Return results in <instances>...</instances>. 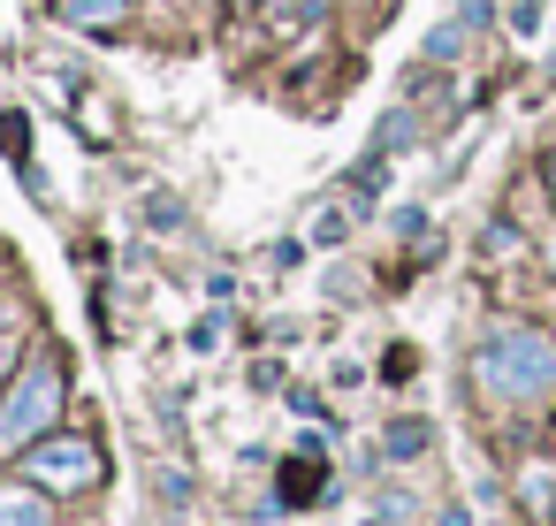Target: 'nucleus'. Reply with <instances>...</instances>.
Segmentation results:
<instances>
[{"instance_id": "nucleus-11", "label": "nucleus", "mask_w": 556, "mask_h": 526, "mask_svg": "<svg viewBox=\"0 0 556 526\" xmlns=\"http://www.w3.org/2000/svg\"><path fill=\"white\" fill-rule=\"evenodd\" d=\"M229 9H252V0H229Z\"/></svg>"}, {"instance_id": "nucleus-1", "label": "nucleus", "mask_w": 556, "mask_h": 526, "mask_svg": "<svg viewBox=\"0 0 556 526\" xmlns=\"http://www.w3.org/2000/svg\"><path fill=\"white\" fill-rule=\"evenodd\" d=\"M472 374H480V389H488V397L533 404V397H548V389H556V343H548V328L503 321V328H488V336H480Z\"/></svg>"}, {"instance_id": "nucleus-5", "label": "nucleus", "mask_w": 556, "mask_h": 526, "mask_svg": "<svg viewBox=\"0 0 556 526\" xmlns=\"http://www.w3.org/2000/svg\"><path fill=\"white\" fill-rule=\"evenodd\" d=\"M123 9H130V0H62V16L77 32H108V24H123Z\"/></svg>"}, {"instance_id": "nucleus-2", "label": "nucleus", "mask_w": 556, "mask_h": 526, "mask_svg": "<svg viewBox=\"0 0 556 526\" xmlns=\"http://www.w3.org/2000/svg\"><path fill=\"white\" fill-rule=\"evenodd\" d=\"M62 412V366L54 359H31L9 389V404H0V450H31Z\"/></svg>"}, {"instance_id": "nucleus-7", "label": "nucleus", "mask_w": 556, "mask_h": 526, "mask_svg": "<svg viewBox=\"0 0 556 526\" xmlns=\"http://www.w3.org/2000/svg\"><path fill=\"white\" fill-rule=\"evenodd\" d=\"M419 450H427V427L419 419H396L389 427V458H419Z\"/></svg>"}, {"instance_id": "nucleus-8", "label": "nucleus", "mask_w": 556, "mask_h": 526, "mask_svg": "<svg viewBox=\"0 0 556 526\" xmlns=\"http://www.w3.org/2000/svg\"><path fill=\"white\" fill-rule=\"evenodd\" d=\"M526 503H533V511H556V480H548V473H526Z\"/></svg>"}, {"instance_id": "nucleus-6", "label": "nucleus", "mask_w": 556, "mask_h": 526, "mask_svg": "<svg viewBox=\"0 0 556 526\" xmlns=\"http://www.w3.org/2000/svg\"><path fill=\"white\" fill-rule=\"evenodd\" d=\"M0 526H54V511L39 496H16V488H0Z\"/></svg>"}, {"instance_id": "nucleus-10", "label": "nucleus", "mask_w": 556, "mask_h": 526, "mask_svg": "<svg viewBox=\"0 0 556 526\" xmlns=\"http://www.w3.org/2000/svg\"><path fill=\"white\" fill-rule=\"evenodd\" d=\"M9 351H16V343H9V336H0V366H9Z\"/></svg>"}, {"instance_id": "nucleus-4", "label": "nucleus", "mask_w": 556, "mask_h": 526, "mask_svg": "<svg viewBox=\"0 0 556 526\" xmlns=\"http://www.w3.org/2000/svg\"><path fill=\"white\" fill-rule=\"evenodd\" d=\"M313 496H328V488H320V450L305 442V458L282 465V503H313Z\"/></svg>"}, {"instance_id": "nucleus-3", "label": "nucleus", "mask_w": 556, "mask_h": 526, "mask_svg": "<svg viewBox=\"0 0 556 526\" xmlns=\"http://www.w3.org/2000/svg\"><path fill=\"white\" fill-rule=\"evenodd\" d=\"M24 480H31V488H54V496H77V488L100 480V450L77 442V435H54V442L24 450Z\"/></svg>"}, {"instance_id": "nucleus-9", "label": "nucleus", "mask_w": 556, "mask_h": 526, "mask_svg": "<svg viewBox=\"0 0 556 526\" xmlns=\"http://www.w3.org/2000/svg\"><path fill=\"white\" fill-rule=\"evenodd\" d=\"M548 199H556V153H548Z\"/></svg>"}]
</instances>
